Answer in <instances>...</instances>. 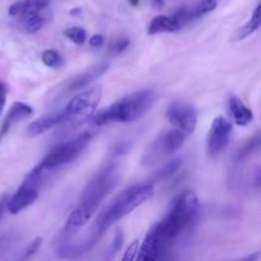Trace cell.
I'll return each instance as SVG.
<instances>
[{
    "label": "cell",
    "instance_id": "12",
    "mask_svg": "<svg viewBox=\"0 0 261 261\" xmlns=\"http://www.w3.org/2000/svg\"><path fill=\"white\" fill-rule=\"evenodd\" d=\"M66 121L65 112H55V114H48L43 115L40 119L35 120V121L31 122L27 127V134L28 137L35 138L38 135H42L45 133H47L48 130L53 129V127L58 126V125L63 124Z\"/></svg>",
    "mask_w": 261,
    "mask_h": 261
},
{
    "label": "cell",
    "instance_id": "17",
    "mask_svg": "<svg viewBox=\"0 0 261 261\" xmlns=\"http://www.w3.org/2000/svg\"><path fill=\"white\" fill-rule=\"evenodd\" d=\"M50 0H19L9 7V14L12 17H22L31 13H40L46 9Z\"/></svg>",
    "mask_w": 261,
    "mask_h": 261
},
{
    "label": "cell",
    "instance_id": "7",
    "mask_svg": "<svg viewBox=\"0 0 261 261\" xmlns=\"http://www.w3.org/2000/svg\"><path fill=\"white\" fill-rule=\"evenodd\" d=\"M42 172L43 171H41L40 168H33L30 172V175L25 177L24 182L18 188V190L15 191L14 195L8 200L5 208H7V211L9 212L10 214L20 213V212L27 209L28 206H31L36 200H37V184L38 181H40Z\"/></svg>",
    "mask_w": 261,
    "mask_h": 261
},
{
    "label": "cell",
    "instance_id": "21",
    "mask_svg": "<svg viewBox=\"0 0 261 261\" xmlns=\"http://www.w3.org/2000/svg\"><path fill=\"white\" fill-rule=\"evenodd\" d=\"M42 63L45 64L46 66L48 68H53V69H58L60 66L64 65V59L58 51L55 50H46L42 53Z\"/></svg>",
    "mask_w": 261,
    "mask_h": 261
},
{
    "label": "cell",
    "instance_id": "10",
    "mask_svg": "<svg viewBox=\"0 0 261 261\" xmlns=\"http://www.w3.org/2000/svg\"><path fill=\"white\" fill-rule=\"evenodd\" d=\"M232 124L229 120L223 116H217L212 122L211 130L208 133L206 139V148H208L209 155L219 154L224 148L228 145L229 139L232 135Z\"/></svg>",
    "mask_w": 261,
    "mask_h": 261
},
{
    "label": "cell",
    "instance_id": "5",
    "mask_svg": "<svg viewBox=\"0 0 261 261\" xmlns=\"http://www.w3.org/2000/svg\"><path fill=\"white\" fill-rule=\"evenodd\" d=\"M186 137L188 135L176 127L166 130L148 147L142 158V163L144 166H153L167 155L173 154L182 148Z\"/></svg>",
    "mask_w": 261,
    "mask_h": 261
},
{
    "label": "cell",
    "instance_id": "2",
    "mask_svg": "<svg viewBox=\"0 0 261 261\" xmlns=\"http://www.w3.org/2000/svg\"><path fill=\"white\" fill-rule=\"evenodd\" d=\"M153 194H154V188L149 181L137 184V185L130 186L126 190L121 191L109 204V206L102 212L99 218H97L96 231L92 237L93 241L96 242L102 236V233H105V231L110 228L112 224L126 217L127 214L132 213L134 209L144 204L147 200H149Z\"/></svg>",
    "mask_w": 261,
    "mask_h": 261
},
{
    "label": "cell",
    "instance_id": "26",
    "mask_svg": "<svg viewBox=\"0 0 261 261\" xmlns=\"http://www.w3.org/2000/svg\"><path fill=\"white\" fill-rule=\"evenodd\" d=\"M41 245H42V239H41V237H37V239L33 240V241L31 242L30 246L27 247V250H25V254L24 256H23V259H28V257L33 256V255L40 250Z\"/></svg>",
    "mask_w": 261,
    "mask_h": 261
},
{
    "label": "cell",
    "instance_id": "4",
    "mask_svg": "<svg viewBox=\"0 0 261 261\" xmlns=\"http://www.w3.org/2000/svg\"><path fill=\"white\" fill-rule=\"evenodd\" d=\"M89 140H91V134L89 133H82L78 137L73 138V139L68 140V142L54 148L41 161L40 165L36 166V167L40 168L41 171L54 170V168H59L61 166L66 165V163L71 162V161L75 160L83 152V149L87 147Z\"/></svg>",
    "mask_w": 261,
    "mask_h": 261
},
{
    "label": "cell",
    "instance_id": "30",
    "mask_svg": "<svg viewBox=\"0 0 261 261\" xmlns=\"http://www.w3.org/2000/svg\"><path fill=\"white\" fill-rule=\"evenodd\" d=\"M105 45V38L101 35H94L89 38V46L93 48H99Z\"/></svg>",
    "mask_w": 261,
    "mask_h": 261
},
{
    "label": "cell",
    "instance_id": "35",
    "mask_svg": "<svg viewBox=\"0 0 261 261\" xmlns=\"http://www.w3.org/2000/svg\"><path fill=\"white\" fill-rule=\"evenodd\" d=\"M155 2H157V3H162L163 0H155Z\"/></svg>",
    "mask_w": 261,
    "mask_h": 261
},
{
    "label": "cell",
    "instance_id": "22",
    "mask_svg": "<svg viewBox=\"0 0 261 261\" xmlns=\"http://www.w3.org/2000/svg\"><path fill=\"white\" fill-rule=\"evenodd\" d=\"M259 148H260V137L259 134H256L254 138H251V139H250L244 147L240 148L239 153H237V160H244V158L249 157L250 154L256 152Z\"/></svg>",
    "mask_w": 261,
    "mask_h": 261
},
{
    "label": "cell",
    "instance_id": "27",
    "mask_svg": "<svg viewBox=\"0 0 261 261\" xmlns=\"http://www.w3.org/2000/svg\"><path fill=\"white\" fill-rule=\"evenodd\" d=\"M122 244H124V232L121 229H117L114 234V240H112V252H117L120 249H121Z\"/></svg>",
    "mask_w": 261,
    "mask_h": 261
},
{
    "label": "cell",
    "instance_id": "23",
    "mask_svg": "<svg viewBox=\"0 0 261 261\" xmlns=\"http://www.w3.org/2000/svg\"><path fill=\"white\" fill-rule=\"evenodd\" d=\"M218 5V0H201L198 5L195 7V9L191 12L193 18H200L203 15L208 14V13L213 12L214 9Z\"/></svg>",
    "mask_w": 261,
    "mask_h": 261
},
{
    "label": "cell",
    "instance_id": "9",
    "mask_svg": "<svg viewBox=\"0 0 261 261\" xmlns=\"http://www.w3.org/2000/svg\"><path fill=\"white\" fill-rule=\"evenodd\" d=\"M166 119L173 127L189 135L193 134L198 124V112L188 102H175L166 111Z\"/></svg>",
    "mask_w": 261,
    "mask_h": 261
},
{
    "label": "cell",
    "instance_id": "14",
    "mask_svg": "<svg viewBox=\"0 0 261 261\" xmlns=\"http://www.w3.org/2000/svg\"><path fill=\"white\" fill-rule=\"evenodd\" d=\"M33 114V110L30 105H25L23 102H15L12 105V107L8 111L7 116H5L4 121H3L2 127H0V139L9 132L10 127L22 120L27 119Z\"/></svg>",
    "mask_w": 261,
    "mask_h": 261
},
{
    "label": "cell",
    "instance_id": "31",
    "mask_svg": "<svg viewBox=\"0 0 261 261\" xmlns=\"http://www.w3.org/2000/svg\"><path fill=\"white\" fill-rule=\"evenodd\" d=\"M5 204L3 203V201H0V218H2L3 217V214H4V211H5Z\"/></svg>",
    "mask_w": 261,
    "mask_h": 261
},
{
    "label": "cell",
    "instance_id": "8",
    "mask_svg": "<svg viewBox=\"0 0 261 261\" xmlns=\"http://www.w3.org/2000/svg\"><path fill=\"white\" fill-rule=\"evenodd\" d=\"M101 97L102 88L99 86L86 89V91L74 96L64 110L66 121H69V120H83L91 116L96 111L97 106L101 101Z\"/></svg>",
    "mask_w": 261,
    "mask_h": 261
},
{
    "label": "cell",
    "instance_id": "16",
    "mask_svg": "<svg viewBox=\"0 0 261 261\" xmlns=\"http://www.w3.org/2000/svg\"><path fill=\"white\" fill-rule=\"evenodd\" d=\"M228 111L232 120L240 126H246L254 119V114L251 110L237 96H231L228 98Z\"/></svg>",
    "mask_w": 261,
    "mask_h": 261
},
{
    "label": "cell",
    "instance_id": "15",
    "mask_svg": "<svg viewBox=\"0 0 261 261\" xmlns=\"http://www.w3.org/2000/svg\"><path fill=\"white\" fill-rule=\"evenodd\" d=\"M184 25L178 22L173 15H157L150 20L148 25L149 35H160V33H173L182 30Z\"/></svg>",
    "mask_w": 261,
    "mask_h": 261
},
{
    "label": "cell",
    "instance_id": "34",
    "mask_svg": "<svg viewBox=\"0 0 261 261\" xmlns=\"http://www.w3.org/2000/svg\"><path fill=\"white\" fill-rule=\"evenodd\" d=\"M79 12H81V10H79V9H73L70 12V14H79Z\"/></svg>",
    "mask_w": 261,
    "mask_h": 261
},
{
    "label": "cell",
    "instance_id": "32",
    "mask_svg": "<svg viewBox=\"0 0 261 261\" xmlns=\"http://www.w3.org/2000/svg\"><path fill=\"white\" fill-rule=\"evenodd\" d=\"M259 256H260V254H255V255H252V256L246 257L245 260H256V259H259Z\"/></svg>",
    "mask_w": 261,
    "mask_h": 261
},
{
    "label": "cell",
    "instance_id": "13",
    "mask_svg": "<svg viewBox=\"0 0 261 261\" xmlns=\"http://www.w3.org/2000/svg\"><path fill=\"white\" fill-rule=\"evenodd\" d=\"M107 69H109V64L107 63H99L97 65L91 66L87 70L82 71L81 74H78L76 76H74L70 82H69L68 92H75L81 91V89L87 88L91 83H93L97 78L102 75L103 73H106Z\"/></svg>",
    "mask_w": 261,
    "mask_h": 261
},
{
    "label": "cell",
    "instance_id": "25",
    "mask_svg": "<svg viewBox=\"0 0 261 261\" xmlns=\"http://www.w3.org/2000/svg\"><path fill=\"white\" fill-rule=\"evenodd\" d=\"M138 251H139V240H134V241L129 245V247H127L122 260L124 261L135 260L138 256Z\"/></svg>",
    "mask_w": 261,
    "mask_h": 261
},
{
    "label": "cell",
    "instance_id": "24",
    "mask_svg": "<svg viewBox=\"0 0 261 261\" xmlns=\"http://www.w3.org/2000/svg\"><path fill=\"white\" fill-rule=\"evenodd\" d=\"M65 37H68L71 42L75 45H83L87 41V32L84 28L82 27H70L68 30L64 31Z\"/></svg>",
    "mask_w": 261,
    "mask_h": 261
},
{
    "label": "cell",
    "instance_id": "33",
    "mask_svg": "<svg viewBox=\"0 0 261 261\" xmlns=\"http://www.w3.org/2000/svg\"><path fill=\"white\" fill-rule=\"evenodd\" d=\"M129 3L133 5V7H138L140 3V0H129Z\"/></svg>",
    "mask_w": 261,
    "mask_h": 261
},
{
    "label": "cell",
    "instance_id": "20",
    "mask_svg": "<svg viewBox=\"0 0 261 261\" xmlns=\"http://www.w3.org/2000/svg\"><path fill=\"white\" fill-rule=\"evenodd\" d=\"M45 18L40 13H31L20 17V24L27 33H36L45 25Z\"/></svg>",
    "mask_w": 261,
    "mask_h": 261
},
{
    "label": "cell",
    "instance_id": "18",
    "mask_svg": "<svg viewBox=\"0 0 261 261\" xmlns=\"http://www.w3.org/2000/svg\"><path fill=\"white\" fill-rule=\"evenodd\" d=\"M261 25V14H260V4L256 5L254 13H252L251 18L247 23H245L242 27H240L237 30V32L234 33L233 41H242L245 38H247L249 36H251L252 33L256 32Z\"/></svg>",
    "mask_w": 261,
    "mask_h": 261
},
{
    "label": "cell",
    "instance_id": "28",
    "mask_svg": "<svg viewBox=\"0 0 261 261\" xmlns=\"http://www.w3.org/2000/svg\"><path fill=\"white\" fill-rule=\"evenodd\" d=\"M129 45H130V41L127 40V38H119V40L112 45L111 50L114 54H121L122 51H125L127 47H129Z\"/></svg>",
    "mask_w": 261,
    "mask_h": 261
},
{
    "label": "cell",
    "instance_id": "19",
    "mask_svg": "<svg viewBox=\"0 0 261 261\" xmlns=\"http://www.w3.org/2000/svg\"><path fill=\"white\" fill-rule=\"evenodd\" d=\"M181 165H182V160H181V158L171 160L170 162H167L165 166H162L160 170H157L154 173H153L149 182L153 184V182H160V181L168 180V178L172 177V176L180 170Z\"/></svg>",
    "mask_w": 261,
    "mask_h": 261
},
{
    "label": "cell",
    "instance_id": "3",
    "mask_svg": "<svg viewBox=\"0 0 261 261\" xmlns=\"http://www.w3.org/2000/svg\"><path fill=\"white\" fill-rule=\"evenodd\" d=\"M155 93L150 89L134 92L114 102L111 106L99 111L94 117L96 125L110 122H132L144 116L155 102Z\"/></svg>",
    "mask_w": 261,
    "mask_h": 261
},
{
    "label": "cell",
    "instance_id": "29",
    "mask_svg": "<svg viewBox=\"0 0 261 261\" xmlns=\"http://www.w3.org/2000/svg\"><path fill=\"white\" fill-rule=\"evenodd\" d=\"M5 102H7V87L3 82H0V116L5 109Z\"/></svg>",
    "mask_w": 261,
    "mask_h": 261
},
{
    "label": "cell",
    "instance_id": "11",
    "mask_svg": "<svg viewBox=\"0 0 261 261\" xmlns=\"http://www.w3.org/2000/svg\"><path fill=\"white\" fill-rule=\"evenodd\" d=\"M98 206V204L94 203V201L82 199L81 204L71 212L70 216L66 219L65 226H64L63 229V237L70 239L74 234L78 233L91 221Z\"/></svg>",
    "mask_w": 261,
    "mask_h": 261
},
{
    "label": "cell",
    "instance_id": "6",
    "mask_svg": "<svg viewBox=\"0 0 261 261\" xmlns=\"http://www.w3.org/2000/svg\"><path fill=\"white\" fill-rule=\"evenodd\" d=\"M119 181L116 166H107L102 168L98 173H96V176L89 181L88 186L82 195V199L94 201L99 205L107 198V195L116 188Z\"/></svg>",
    "mask_w": 261,
    "mask_h": 261
},
{
    "label": "cell",
    "instance_id": "1",
    "mask_svg": "<svg viewBox=\"0 0 261 261\" xmlns=\"http://www.w3.org/2000/svg\"><path fill=\"white\" fill-rule=\"evenodd\" d=\"M199 212V199L193 191H185L173 200L167 216L152 227L161 254H166L168 247L193 223Z\"/></svg>",
    "mask_w": 261,
    "mask_h": 261
}]
</instances>
